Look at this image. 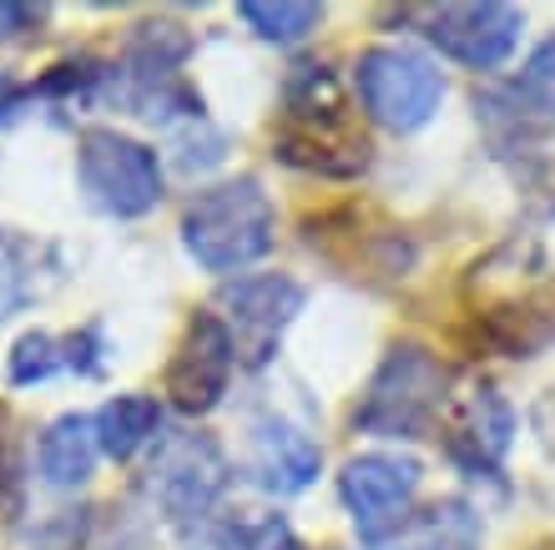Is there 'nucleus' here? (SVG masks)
I'll list each match as a JSON object with an SVG mask.
<instances>
[{"instance_id":"nucleus-1","label":"nucleus","mask_w":555,"mask_h":550,"mask_svg":"<svg viewBox=\"0 0 555 550\" xmlns=\"http://www.w3.org/2000/svg\"><path fill=\"white\" fill-rule=\"evenodd\" d=\"M283 131H278V157L323 177L364 172L369 146L349 131V102L328 66H298V76L283 91Z\"/></svg>"},{"instance_id":"nucleus-2","label":"nucleus","mask_w":555,"mask_h":550,"mask_svg":"<svg viewBox=\"0 0 555 550\" xmlns=\"http://www.w3.org/2000/svg\"><path fill=\"white\" fill-rule=\"evenodd\" d=\"M278 213L258 177H233L197 192L182 218V247L207 273H243L273 247Z\"/></svg>"},{"instance_id":"nucleus-3","label":"nucleus","mask_w":555,"mask_h":550,"mask_svg":"<svg viewBox=\"0 0 555 550\" xmlns=\"http://www.w3.org/2000/svg\"><path fill=\"white\" fill-rule=\"evenodd\" d=\"M444 389H450V369L429 348L395 344L369 379L359 409H353V430L379 439H420L435 430V420L450 405Z\"/></svg>"},{"instance_id":"nucleus-4","label":"nucleus","mask_w":555,"mask_h":550,"mask_svg":"<svg viewBox=\"0 0 555 550\" xmlns=\"http://www.w3.org/2000/svg\"><path fill=\"white\" fill-rule=\"evenodd\" d=\"M76 182L102 218H146L162 203V157L117 127H91L76 142Z\"/></svg>"},{"instance_id":"nucleus-5","label":"nucleus","mask_w":555,"mask_h":550,"mask_svg":"<svg viewBox=\"0 0 555 550\" xmlns=\"http://www.w3.org/2000/svg\"><path fill=\"white\" fill-rule=\"evenodd\" d=\"M353 91L364 112L389 131H420L424 121H435L439 102H444V72L435 61L414 51V46H369L359 66H353Z\"/></svg>"},{"instance_id":"nucleus-6","label":"nucleus","mask_w":555,"mask_h":550,"mask_svg":"<svg viewBox=\"0 0 555 550\" xmlns=\"http://www.w3.org/2000/svg\"><path fill=\"white\" fill-rule=\"evenodd\" d=\"M233 464L222 445L203 430H162L152 445V470H146V490L172 521H203L228 490Z\"/></svg>"},{"instance_id":"nucleus-7","label":"nucleus","mask_w":555,"mask_h":550,"mask_svg":"<svg viewBox=\"0 0 555 550\" xmlns=\"http://www.w3.org/2000/svg\"><path fill=\"white\" fill-rule=\"evenodd\" d=\"M304 304H308V289L288 273H248L222 283L218 319L228 329V338H233L237 369H263L278 354V344H283L288 323L304 314Z\"/></svg>"},{"instance_id":"nucleus-8","label":"nucleus","mask_w":555,"mask_h":550,"mask_svg":"<svg viewBox=\"0 0 555 550\" xmlns=\"http://www.w3.org/2000/svg\"><path fill=\"white\" fill-rule=\"evenodd\" d=\"M424 485V464L414 455H395V449H369L353 455L338 475V500L353 515L364 540H389L399 536V525L410 521V506Z\"/></svg>"},{"instance_id":"nucleus-9","label":"nucleus","mask_w":555,"mask_h":550,"mask_svg":"<svg viewBox=\"0 0 555 550\" xmlns=\"http://www.w3.org/2000/svg\"><path fill=\"white\" fill-rule=\"evenodd\" d=\"M520 30H526V15L515 5H495V0L424 11V41L435 46L439 56L469 66V72L505 66L515 56V46H520Z\"/></svg>"},{"instance_id":"nucleus-10","label":"nucleus","mask_w":555,"mask_h":550,"mask_svg":"<svg viewBox=\"0 0 555 550\" xmlns=\"http://www.w3.org/2000/svg\"><path fill=\"white\" fill-rule=\"evenodd\" d=\"M439 435L450 460L469 475H495L515 445V409L495 384H469L444 405Z\"/></svg>"},{"instance_id":"nucleus-11","label":"nucleus","mask_w":555,"mask_h":550,"mask_svg":"<svg viewBox=\"0 0 555 550\" xmlns=\"http://www.w3.org/2000/svg\"><path fill=\"white\" fill-rule=\"evenodd\" d=\"M233 369L237 354L222 319L218 314H197L188 323V338L177 348V359L167 363V399L182 414H212L222 405L228 384H233Z\"/></svg>"},{"instance_id":"nucleus-12","label":"nucleus","mask_w":555,"mask_h":550,"mask_svg":"<svg viewBox=\"0 0 555 550\" xmlns=\"http://www.w3.org/2000/svg\"><path fill=\"white\" fill-rule=\"evenodd\" d=\"M323 470V449L298 424L263 414L253 424V475L268 495H304Z\"/></svg>"},{"instance_id":"nucleus-13","label":"nucleus","mask_w":555,"mask_h":550,"mask_svg":"<svg viewBox=\"0 0 555 550\" xmlns=\"http://www.w3.org/2000/svg\"><path fill=\"white\" fill-rule=\"evenodd\" d=\"M11 384H46L56 374H102V333L96 329H81V333H26L15 338L11 348Z\"/></svg>"},{"instance_id":"nucleus-14","label":"nucleus","mask_w":555,"mask_h":550,"mask_svg":"<svg viewBox=\"0 0 555 550\" xmlns=\"http://www.w3.org/2000/svg\"><path fill=\"white\" fill-rule=\"evenodd\" d=\"M96 455H102V445H96V424H91V414H61V420L41 435L36 464H41L46 485L76 490V485H87L91 479Z\"/></svg>"},{"instance_id":"nucleus-15","label":"nucleus","mask_w":555,"mask_h":550,"mask_svg":"<svg viewBox=\"0 0 555 550\" xmlns=\"http://www.w3.org/2000/svg\"><path fill=\"white\" fill-rule=\"evenodd\" d=\"M91 424H96V445H102L106 460H137L142 449L157 445L162 435V405L152 399V394H117V399H106L96 414H91Z\"/></svg>"},{"instance_id":"nucleus-16","label":"nucleus","mask_w":555,"mask_h":550,"mask_svg":"<svg viewBox=\"0 0 555 550\" xmlns=\"http://www.w3.org/2000/svg\"><path fill=\"white\" fill-rule=\"evenodd\" d=\"M237 15L248 21V30L268 46H298L308 41L323 21V5H298V0H243Z\"/></svg>"},{"instance_id":"nucleus-17","label":"nucleus","mask_w":555,"mask_h":550,"mask_svg":"<svg viewBox=\"0 0 555 550\" xmlns=\"http://www.w3.org/2000/svg\"><path fill=\"white\" fill-rule=\"evenodd\" d=\"M505 102H511L515 116H535V121L555 116V36L535 46L526 66L505 81Z\"/></svg>"},{"instance_id":"nucleus-18","label":"nucleus","mask_w":555,"mask_h":550,"mask_svg":"<svg viewBox=\"0 0 555 550\" xmlns=\"http://www.w3.org/2000/svg\"><path fill=\"white\" fill-rule=\"evenodd\" d=\"M26 298H30L26 273L15 268L11 253H0V323L11 319V314H21V308H26Z\"/></svg>"},{"instance_id":"nucleus-19","label":"nucleus","mask_w":555,"mask_h":550,"mask_svg":"<svg viewBox=\"0 0 555 550\" xmlns=\"http://www.w3.org/2000/svg\"><path fill=\"white\" fill-rule=\"evenodd\" d=\"M26 97H30V87H21L15 76L0 72V127H5V121L21 112V102H26Z\"/></svg>"},{"instance_id":"nucleus-20","label":"nucleus","mask_w":555,"mask_h":550,"mask_svg":"<svg viewBox=\"0 0 555 550\" xmlns=\"http://www.w3.org/2000/svg\"><path fill=\"white\" fill-rule=\"evenodd\" d=\"M258 550H304L298 540L288 536V525H278V521H268L263 530H258Z\"/></svg>"}]
</instances>
